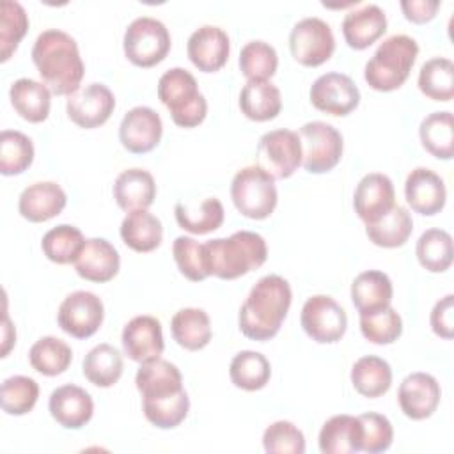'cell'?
<instances>
[{"label": "cell", "mask_w": 454, "mask_h": 454, "mask_svg": "<svg viewBox=\"0 0 454 454\" xmlns=\"http://www.w3.org/2000/svg\"><path fill=\"white\" fill-rule=\"evenodd\" d=\"M32 60L43 83L57 96H71L80 89L85 66L76 41L64 30L50 28L37 35Z\"/></svg>", "instance_id": "1"}, {"label": "cell", "mask_w": 454, "mask_h": 454, "mask_svg": "<svg viewBox=\"0 0 454 454\" xmlns=\"http://www.w3.org/2000/svg\"><path fill=\"white\" fill-rule=\"evenodd\" d=\"M291 286L280 275H266L255 282L238 316L239 330L252 340L275 337L291 307Z\"/></svg>", "instance_id": "2"}, {"label": "cell", "mask_w": 454, "mask_h": 454, "mask_svg": "<svg viewBox=\"0 0 454 454\" xmlns=\"http://www.w3.org/2000/svg\"><path fill=\"white\" fill-rule=\"evenodd\" d=\"M266 257L268 247L264 238L252 231H238L229 238L204 243L207 273L222 280H232L261 268Z\"/></svg>", "instance_id": "3"}, {"label": "cell", "mask_w": 454, "mask_h": 454, "mask_svg": "<svg viewBox=\"0 0 454 454\" xmlns=\"http://www.w3.org/2000/svg\"><path fill=\"white\" fill-rule=\"evenodd\" d=\"M417 55L419 44L413 37L404 34L390 35L367 60L364 78L374 90H395L408 80Z\"/></svg>", "instance_id": "4"}, {"label": "cell", "mask_w": 454, "mask_h": 454, "mask_svg": "<svg viewBox=\"0 0 454 454\" xmlns=\"http://www.w3.org/2000/svg\"><path fill=\"white\" fill-rule=\"evenodd\" d=\"M158 99L181 128H195L206 119V98L199 92L195 76L183 67H172L160 76Z\"/></svg>", "instance_id": "5"}, {"label": "cell", "mask_w": 454, "mask_h": 454, "mask_svg": "<svg viewBox=\"0 0 454 454\" xmlns=\"http://www.w3.org/2000/svg\"><path fill=\"white\" fill-rule=\"evenodd\" d=\"M231 199L243 216L264 220L277 207L275 179L259 165L243 167L231 183Z\"/></svg>", "instance_id": "6"}, {"label": "cell", "mask_w": 454, "mask_h": 454, "mask_svg": "<svg viewBox=\"0 0 454 454\" xmlns=\"http://www.w3.org/2000/svg\"><path fill=\"white\" fill-rule=\"evenodd\" d=\"M124 55L138 67H153L160 64L170 50V34L167 27L151 16L135 18L122 39Z\"/></svg>", "instance_id": "7"}, {"label": "cell", "mask_w": 454, "mask_h": 454, "mask_svg": "<svg viewBox=\"0 0 454 454\" xmlns=\"http://www.w3.org/2000/svg\"><path fill=\"white\" fill-rule=\"evenodd\" d=\"M301 142V165L310 174L332 170L342 156L344 142L337 128L323 121L305 122L298 131Z\"/></svg>", "instance_id": "8"}, {"label": "cell", "mask_w": 454, "mask_h": 454, "mask_svg": "<svg viewBox=\"0 0 454 454\" xmlns=\"http://www.w3.org/2000/svg\"><path fill=\"white\" fill-rule=\"evenodd\" d=\"M257 165L273 179L291 177L301 165V142L293 129H273L264 133L257 144Z\"/></svg>", "instance_id": "9"}, {"label": "cell", "mask_w": 454, "mask_h": 454, "mask_svg": "<svg viewBox=\"0 0 454 454\" xmlns=\"http://www.w3.org/2000/svg\"><path fill=\"white\" fill-rule=\"evenodd\" d=\"M289 50L298 64L316 67L332 57L335 37L330 25L321 18H303L291 28Z\"/></svg>", "instance_id": "10"}, {"label": "cell", "mask_w": 454, "mask_h": 454, "mask_svg": "<svg viewBox=\"0 0 454 454\" xmlns=\"http://www.w3.org/2000/svg\"><path fill=\"white\" fill-rule=\"evenodd\" d=\"M300 323L312 340L319 344H333L346 333L348 316L333 298L316 294L303 303Z\"/></svg>", "instance_id": "11"}, {"label": "cell", "mask_w": 454, "mask_h": 454, "mask_svg": "<svg viewBox=\"0 0 454 454\" xmlns=\"http://www.w3.org/2000/svg\"><path fill=\"white\" fill-rule=\"evenodd\" d=\"M105 317L101 298L90 291H74L64 298L59 307V326L74 339L92 337Z\"/></svg>", "instance_id": "12"}, {"label": "cell", "mask_w": 454, "mask_h": 454, "mask_svg": "<svg viewBox=\"0 0 454 454\" xmlns=\"http://www.w3.org/2000/svg\"><path fill=\"white\" fill-rule=\"evenodd\" d=\"M115 108L114 92L103 83H89L67 96V117L80 128L94 129L105 124Z\"/></svg>", "instance_id": "13"}, {"label": "cell", "mask_w": 454, "mask_h": 454, "mask_svg": "<svg viewBox=\"0 0 454 454\" xmlns=\"http://www.w3.org/2000/svg\"><path fill=\"white\" fill-rule=\"evenodd\" d=\"M310 103L330 115H348L360 103V90L355 82L342 73H326L316 78L310 87Z\"/></svg>", "instance_id": "14"}, {"label": "cell", "mask_w": 454, "mask_h": 454, "mask_svg": "<svg viewBox=\"0 0 454 454\" xmlns=\"http://www.w3.org/2000/svg\"><path fill=\"white\" fill-rule=\"evenodd\" d=\"M161 133V117L149 106H135L128 110L119 126V140L122 147L133 154L153 151L160 144Z\"/></svg>", "instance_id": "15"}, {"label": "cell", "mask_w": 454, "mask_h": 454, "mask_svg": "<svg viewBox=\"0 0 454 454\" xmlns=\"http://www.w3.org/2000/svg\"><path fill=\"white\" fill-rule=\"evenodd\" d=\"M442 390L434 376L427 372L408 374L397 390L401 411L411 420H424L431 417L440 404Z\"/></svg>", "instance_id": "16"}, {"label": "cell", "mask_w": 454, "mask_h": 454, "mask_svg": "<svg viewBox=\"0 0 454 454\" xmlns=\"http://www.w3.org/2000/svg\"><path fill=\"white\" fill-rule=\"evenodd\" d=\"M122 349L133 362L144 364L160 355L165 349L161 323L153 316H135L122 330Z\"/></svg>", "instance_id": "17"}, {"label": "cell", "mask_w": 454, "mask_h": 454, "mask_svg": "<svg viewBox=\"0 0 454 454\" xmlns=\"http://www.w3.org/2000/svg\"><path fill=\"white\" fill-rule=\"evenodd\" d=\"M229 35L220 27L204 25L188 37V59L202 73H215L222 69L229 59Z\"/></svg>", "instance_id": "18"}, {"label": "cell", "mask_w": 454, "mask_h": 454, "mask_svg": "<svg viewBox=\"0 0 454 454\" xmlns=\"http://www.w3.org/2000/svg\"><path fill=\"white\" fill-rule=\"evenodd\" d=\"M404 197L410 207L424 216L440 213L447 200L443 179L426 167L413 168L404 183Z\"/></svg>", "instance_id": "19"}, {"label": "cell", "mask_w": 454, "mask_h": 454, "mask_svg": "<svg viewBox=\"0 0 454 454\" xmlns=\"http://www.w3.org/2000/svg\"><path fill=\"white\" fill-rule=\"evenodd\" d=\"M394 199L395 192L390 177L380 172H371L358 181L353 195V207L362 222L371 223L395 204Z\"/></svg>", "instance_id": "20"}, {"label": "cell", "mask_w": 454, "mask_h": 454, "mask_svg": "<svg viewBox=\"0 0 454 454\" xmlns=\"http://www.w3.org/2000/svg\"><path fill=\"white\" fill-rule=\"evenodd\" d=\"M48 410L62 427L80 429L92 419L94 401L85 388L69 383L51 392Z\"/></svg>", "instance_id": "21"}, {"label": "cell", "mask_w": 454, "mask_h": 454, "mask_svg": "<svg viewBox=\"0 0 454 454\" xmlns=\"http://www.w3.org/2000/svg\"><path fill=\"white\" fill-rule=\"evenodd\" d=\"M76 273L96 284H103L112 280L121 266L119 252L115 247L105 238H90L85 239L76 261L73 262Z\"/></svg>", "instance_id": "22"}, {"label": "cell", "mask_w": 454, "mask_h": 454, "mask_svg": "<svg viewBox=\"0 0 454 454\" xmlns=\"http://www.w3.org/2000/svg\"><path fill=\"white\" fill-rule=\"evenodd\" d=\"M67 195L60 184L53 181H39L27 186L18 200L20 215L28 222H46L62 213Z\"/></svg>", "instance_id": "23"}, {"label": "cell", "mask_w": 454, "mask_h": 454, "mask_svg": "<svg viewBox=\"0 0 454 454\" xmlns=\"http://www.w3.org/2000/svg\"><path fill=\"white\" fill-rule=\"evenodd\" d=\"M387 30V16L374 4L349 11L342 20V35L349 48L365 50L376 43Z\"/></svg>", "instance_id": "24"}, {"label": "cell", "mask_w": 454, "mask_h": 454, "mask_svg": "<svg viewBox=\"0 0 454 454\" xmlns=\"http://www.w3.org/2000/svg\"><path fill=\"white\" fill-rule=\"evenodd\" d=\"M135 385L142 394V399H160L183 390V376L168 360L154 358L140 364Z\"/></svg>", "instance_id": "25"}, {"label": "cell", "mask_w": 454, "mask_h": 454, "mask_svg": "<svg viewBox=\"0 0 454 454\" xmlns=\"http://www.w3.org/2000/svg\"><path fill=\"white\" fill-rule=\"evenodd\" d=\"M323 454H355L362 450V424L358 417L340 413L328 419L319 431Z\"/></svg>", "instance_id": "26"}, {"label": "cell", "mask_w": 454, "mask_h": 454, "mask_svg": "<svg viewBox=\"0 0 454 454\" xmlns=\"http://www.w3.org/2000/svg\"><path fill=\"white\" fill-rule=\"evenodd\" d=\"M156 197L154 177L144 168L122 170L114 183V199L124 211L147 209Z\"/></svg>", "instance_id": "27"}, {"label": "cell", "mask_w": 454, "mask_h": 454, "mask_svg": "<svg viewBox=\"0 0 454 454\" xmlns=\"http://www.w3.org/2000/svg\"><path fill=\"white\" fill-rule=\"evenodd\" d=\"M239 108L250 121H271L282 110L280 90L268 80H248L239 92Z\"/></svg>", "instance_id": "28"}, {"label": "cell", "mask_w": 454, "mask_h": 454, "mask_svg": "<svg viewBox=\"0 0 454 454\" xmlns=\"http://www.w3.org/2000/svg\"><path fill=\"white\" fill-rule=\"evenodd\" d=\"M11 105L28 122H43L50 115L51 90L32 78H20L9 89Z\"/></svg>", "instance_id": "29"}, {"label": "cell", "mask_w": 454, "mask_h": 454, "mask_svg": "<svg viewBox=\"0 0 454 454\" xmlns=\"http://www.w3.org/2000/svg\"><path fill=\"white\" fill-rule=\"evenodd\" d=\"M392 296V280L380 270L362 271L351 284V301L358 309V314L388 307Z\"/></svg>", "instance_id": "30"}, {"label": "cell", "mask_w": 454, "mask_h": 454, "mask_svg": "<svg viewBox=\"0 0 454 454\" xmlns=\"http://www.w3.org/2000/svg\"><path fill=\"white\" fill-rule=\"evenodd\" d=\"M121 238L135 252H153L160 247L163 238V227L147 209L129 211L121 223Z\"/></svg>", "instance_id": "31"}, {"label": "cell", "mask_w": 454, "mask_h": 454, "mask_svg": "<svg viewBox=\"0 0 454 454\" xmlns=\"http://www.w3.org/2000/svg\"><path fill=\"white\" fill-rule=\"evenodd\" d=\"M170 332L174 340L188 351L206 348L213 335L207 312L195 307L177 310L170 321Z\"/></svg>", "instance_id": "32"}, {"label": "cell", "mask_w": 454, "mask_h": 454, "mask_svg": "<svg viewBox=\"0 0 454 454\" xmlns=\"http://www.w3.org/2000/svg\"><path fill=\"white\" fill-rule=\"evenodd\" d=\"M411 231H413V220L410 213L399 204H394L378 220L365 223V234L369 241L383 248L403 247L411 236Z\"/></svg>", "instance_id": "33"}, {"label": "cell", "mask_w": 454, "mask_h": 454, "mask_svg": "<svg viewBox=\"0 0 454 454\" xmlns=\"http://www.w3.org/2000/svg\"><path fill=\"white\" fill-rule=\"evenodd\" d=\"M122 355L112 344H98L94 346L83 358V376L96 387L108 388L114 387L122 376Z\"/></svg>", "instance_id": "34"}, {"label": "cell", "mask_w": 454, "mask_h": 454, "mask_svg": "<svg viewBox=\"0 0 454 454\" xmlns=\"http://www.w3.org/2000/svg\"><path fill=\"white\" fill-rule=\"evenodd\" d=\"M351 383L360 395L376 399L387 394L392 385L390 364L374 355L362 356L351 367Z\"/></svg>", "instance_id": "35"}, {"label": "cell", "mask_w": 454, "mask_h": 454, "mask_svg": "<svg viewBox=\"0 0 454 454\" xmlns=\"http://www.w3.org/2000/svg\"><path fill=\"white\" fill-rule=\"evenodd\" d=\"M229 376L234 387L247 392H255L264 388L270 381L271 365L262 353L245 349L234 355V358L231 360Z\"/></svg>", "instance_id": "36"}, {"label": "cell", "mask_w": 454, "mask_h": 454, "mask_svg": "<svg viewBox=\"0 0 454 454\" xmlns=\"http://www.w3.org/2000/svg\"><path fill=\"white\" fill-rule=\"evenodd\" d=\"M419 137L427 153L438 160H450L454 154V121L450 112L429 114L419 128Z\"/></svg>", "instance_id": "37"}, {"label": "cell", "mask_w": 454, "mask_h": 454, "mask_svg": "<svg viewBox=\"0 0 454 454\" xmlns=\"http://www.w3.org/2000/svg\"><path fill=\"white\" fill-rule=\"evenodd\" d=\"M73 360V351L67 342L59 337L46 335L35 340L28 351L32 369L44 376H59L67 371Z\"/></svg>", "instance_id": "38"}, {"label": "cell", "mask_w": 454, "mask_h": 454, "mask_svg": "<svg viewBox=\"0 0 454 454\" xmlns=\"http://www.w3.org/2000/svg\"><path fill=\"white\" fill-rule=\"evenodd\" d=\"M419 89L433 101L454 98V64L445 57H433L419 71Z\"/></svg>", "instance_id": "39"}, {"label": "cell", "mask_w": 454, "mask_h": 454, "mask_svg": "<svg viewBox=\"0 0 454 454\" xmlns=\"http://www.w3.org/2000/svg\"><path fill=\"white\" fill-rule=\"evenodd\" d=\"M174 215L179 227L192 234H207L216 231L223 223L225 216L222 202L215 197L204 199L195 209L188 204L177 202L174 207Z\"/></svg>", "instance_id": "40"}, {"label": "cell", "mask_w": 454, "mask_h": 454, "mask_svg": "<svg viewBox=\"0 0 454 454\" xmlns=\"http://www.w3.org/2000/svg\"><path fill=\"white\" fill-rule=\"evenodd\" d=\"M415 254L422 268L431 273H442L452 264V238L443 229H427L417 239Z\"/></svg>", "instance_id": "41"}, {"label": "cell", "mask_w": 454, "mask_h": 454, "mask_svg": "<svg viewBox=\"0 0 454 454\" xmlns=\"http://www.w3.org/2000/svg\"><path fill=\"white\" fill-rule=\"evenodd\" d=\"M85 239L78 227L60 223L50 229L41 241L43 254L57 264H71L76 261Z\"/></svg>", "instance_id": "42"}, {"label": "cell", "mask_w": 454, "mask_h": 454, "mask_svg": "<svg viewBox=\"0 0 454 454\" xmlns=\"http://www.w3.org/2000/svg\"><path fill=\"white\" fill-rule=\"evenodd\" d=\"M34 161L32 140L14 129L0 133V172L4 176H18L25 172Z\"/></svg>", "instance_id": "43"}, {"label": "cell", "mask_w": 454, "mask_h": 454, "mask_svg": "<svg viewBox=\"0 0 454 454\" xmlns=\"http://www.w3.org/2000/svg\"><path fill=\"white\" fill-rule=\"evenodd\" d=\"M144 415L145 419L160 427V429H172L177 427L188 415L190 399L186 390H179L172 395H165L160 399H142Z\"/></svg>", "instance_id": "44"}, {"label": "cell", "mask_w": 454, "mask_h": 454, "mask_svg": "<svg viewBox=\"0 0 454 454\" xmlns=\"http://www.w3.org/2000/svg\"><path fill=\"white\" fill-rule=\"evenodd\" d=\"M28 30V16L20 2L4 0L0 5V60L5 62L16 51Z\"/></svg>", "instance_id": "45"}, {"label": "cell", "mask_w": 454, "mask_h": 454, "mask_svg": "<svg viewBox=\"0 0 454 454\" xmlns=\"http://www.w3.org/2000/svg\"><path fill=\"white\" fill-rule=\"evenodd\" d=\"M362 335L372 344H392L403 333V319L394 307L360 314Z\"/></svg>", "instance_id": "46"}, {"label": "cell", "mask_w": 454, "mask_h": 454, "mask_svg": "<svg viewBox=\"0 0 454 454\" xmlns=\"http://www.w3.org/2000/svg\"><path fill=\"white\" fill-rule=\"evenodd\" d=\"M278 55L264 41H250L241 48L239 69L247 80H268L277 73Z\"/></svg>", "instance_id": "47"}, {"label": "cell", "mask_w": 454, "mask_h": 454, "mask_svg": "<svg viewBox=\"0 0 454 454\" xmlns=\"http://www.w3.org/2000/svg\"><path fill=\"white\" fill-rule=\"evenodd\" d=\"M39 397V385L28 376H11L2 383L0 403L7 415H25L32 411Z\"/></svg>", "instance_id": "48"}, {"label": "cell", "mask_w": 454, "mask_h": 454, "mask_svg": "<svg viewBox=\"0 0 454 454\" xmlns=\"http://www.w3.org/2000/svg\"><path fill=\"white\" fill-rule=\"evenodd\" d=\"M172 255L179 271L192 282H200L209 277L204 259V245L190 236H177L172 245Z\"/></svg>", "instance_id": "49"}, {"label": "cell", "mask_w": 454, "mask_h": 454, "mask_svg": "<svg viewBox=\"0 0 454 454\" xmlns=\"http://www.w3.org/2000/svg\"><path fill=\"white\" fill-rule=\"evenodd\" d=\"M262 447L270 454H303L305 436L289 420H277L264 429Z\"/></svg>", "instance_id": "50"}, {"label": "cell", "mask_w": 454, "mask_h": 454, "mask_svg": "<svg viewBox=\"0 0 454 454\" xmlns=\"http://www.w3.org/2000/svg\"><path fill=\"white\" fill-rule=\"evenodd\" d=\"M362 424V450L367 454L385 452L394 440V429L385 415L369 411L358 415Z\"/></svg>", "instance_id": "51"}, {"label": "cell", "mask_w": 454, "mask_h": 454, "mask_svg": "<svg viewBox=\"0 0 454 454\" xmlns=\"http://www.w3.org/2000/svg\"><path fill=\"white\" fill-rule=\"evenodd\" d=\"M431 328L442 339H452L454 328V296L447 294L438 300L431 310Z\"/></svg>", "instance_id": "52"}, {"label": "cell", "mask_w": 454, "mask_h": 454, "mask_svg": "<svg viewBox=\"0 0 454 454\" xmlns=\"http://www.w3.org/2000/svg\"><path fill=\"white\" fill-rule=\"evenodd\" d=\"M440 7L438 0H403L401 9L404 18L411 23L431 21Z\"/></svg>", "instance_id": "53"}, {"label": "cell", "mask_w": 454, "mask_h": 454, "mask_svg": "<svg viewBox=\"0 0 454 454\" xmlns=\"http://www.w3.org/2000/svg\"><path fill=\"white\" fill-rule=\"evenodd\" d=\"M16 342V332H14V328L11 326V321H9V317H7V314H5V317H4V346H2V356H7V353H9V349H11V346Z\"/></svg>", "instance_id": "54"}]
</instances>
